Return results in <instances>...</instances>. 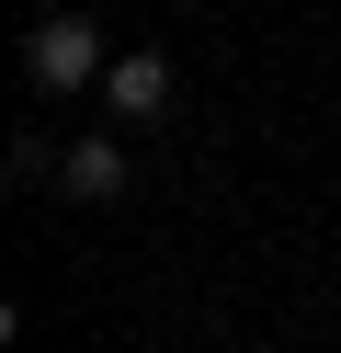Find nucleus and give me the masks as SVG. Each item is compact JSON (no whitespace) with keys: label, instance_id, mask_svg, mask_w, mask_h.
<instances>
[{"label":"nucleus","instance_id":"obj_1","mask_svg":"<svg viewBox=\"0 0 341 353\" xmlns=\"http://www.w3.org/2000/svg\"><path fill=\"white\" fill-rule=\"evenodd\" d=\"M103 34L80 23V12H45L34 34H23V80H34V92H103Z\"/></svg>","mask_w":341,"mask_h":353},{"label":"nucleus","instance_id":"obj_2","mask_svg":"<svg viewBox=\"0 0 341 353\" xmlns=\"http://www.w3.org/2000/svg\"><path fill=\"white\" fill-rule=\"evenodd\" d=\"M171 92H182V80H171V57H114V69H103L114 125H159V114H171Z\"/></svg>","mask_w":341,"mask_h":353},{"label":"nucleus","instance_id":"obj_3","mask_svg":"<svg viewBox=\"0 0 341 353\" xmlns=\"http://www.w3.org/2000/svg\"><path fill=\"white\" fill-rule=\"evenodd\" d=\"M57 183L80 194V205H103V194H125V148H114V137H68V160H57Z\"/></svg>","mask_w":341,"mask_h":353}]
</instances>
